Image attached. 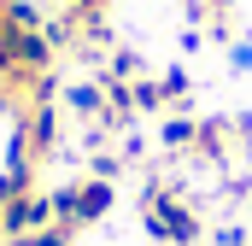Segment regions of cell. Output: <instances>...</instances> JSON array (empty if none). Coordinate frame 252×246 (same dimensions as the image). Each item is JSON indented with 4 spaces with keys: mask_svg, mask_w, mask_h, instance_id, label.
<instances>
[{
    "mask_svg": "<svg viewBox=\"0 0 252 246\" xmlns=\"http://www.w3.org/2000/svg\"><path fill=\"white\" fill-rule=\"evenodd\" d=\"M64 106L82 123H106V129H112V94H106V82H76V88H64Z\"/></svg>",
    "mask_w": 252,
    "mask_h": 246,
    "instance_id": "277c9868",
    "label": "cell"
},
{
    "mask_svg": "<svg viewBox=\"0 0 252 246\" xmlns=\"http://www.w3.org/2000/svg\"><path fill=\"white\" fill-rule=\"evenodd\" d=\"M100 82H141V59H135L129 47H118V53H112V64H106V76H100Z\"/></svg>",
    "mask_w": 252,
    "mask_h": 246,
    "instance_id": "52a82bcc",
    "label": "cell"
},
{
    "mask_svg": "<svg viewBox=\"0 0 252 246\" xmlns=\"http://www.w3.org/2000/svg\"><path fill=\"white\" fill-rule=\"evenodd\" d=\"M76 235L64 229V223H47V229H30V235H12L6 246H70Z\"/></svg>",
    "mask_w": 252,
    "mask_h": 246,
    "instance_id": "8992f818",
    "label": "cell"
},
{
    "mask_svg": "<svg viewBox=\"0 0 252 246\" xmlns=\"http://www.w3.org/2000/svg\"><path fill=\"white\" fill-rule=\"evenodd\" d=\"M112 199H118L112 176H76V182H64L59 193H53V217H59L70 235H82L88 223H100V217L112 211Z\"/></svg>",
    "mask_w": 252,
    "mask_h": 246,
    "instance_id": "7a4b0ae2",
    "label": "cell"
},
{
    "mask_svg": "<svg viewBox=\"0 0 252 246\" xmlns=\"http://www.w3.org/2000/svg\"><path fill=\"white\" fill-rule=\"evenodd\" d=\"M47 223H59V217H53V193H41V187H30V193H18V199L0 205V235L6 241L30 235V229H47Z\"/></svg>",
    "mask_w": 252,
    "mask_h": 246,
    "instance_id": "3957f363",
    "label": "cell"
},
{
    "mask_svg": "<svg viewBox=\"0 0 252 246\" xmlns=\"http://www.w3.org/2000/svg\"><path fill=\"white\" fill-rule=\"evenodd\" d=\"M193 135H199V123L188 118V112H170L164 118V129H158V141H164V153H188Z\"/></svg>",
    "mask_w": 252,
    "mask_h": 246,
    "instance_id": "5b68a950",
    "label": "cell"
},
{
    "mask_svg": "<svg viewBox=\"0 0 252 246\" xmlns=\"http://www.w3.org/2000/svg\"><path fill=\"white\" fill-rule=\"evenodd\" d=\"M59 6H64V12H88V18H106L118 0H59Z\"/></svg>",
    "mask_w": 252,
    "mask_h": 246,
    "instance_id": "ba28073f",
    "label": "cell"
},
{
    "mask_svg": "<svg viewBox=\"0 0 252 246\" xmlns=\"http://www.w3.org/2000/svg\"><path fill=\"white\" fill-rule=\"evenodd\" d=\"M141 223L158 246H199L205 223H199V205H193L182 187H170L164 176H153L141 193Z\"/></svg>",
    "mask_w": 252,
    "mask_h": 246,
    "instance_id": "6da1fadb",
    "label": "cell"
}]
</instances>
